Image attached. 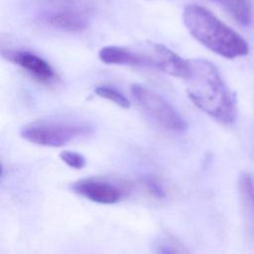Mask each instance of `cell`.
Segmentation results:
<instances>
[{
	"mask_svg": "<svg viewBox=\"0 0 254 254\" xmlns=\"http://www.w3.org/2000/svg\"><path fill=\"white\" fill-rule=\"evenodd\" d=\"M189 98L214 120L230 124L236 117L235 99L217 67L203 59L188 60L184 78Z\"/></svg>",
	"mask_w": 254,
	"mask_h": 254,
	"instance_id": "cell-1",
	"label": "cell"
},
{
	"mask_svg": "<svg viewBox=\"0 0 254 254\" xmlns=\"http://www.w3.org/2000/svg\"><path fill=\"white\" fill-rule=\"evenodd\" d=\"M183 21L190 34L211 52L226 59L248 54L246 41L204 7L195 4L185 6Z\"/></svg>",
	"mask_w": 254,
	"mask_h": 254,
	"instance_id": "cell-2",
	"label": "cell"
},
{
	"mask_svg": "<svg viewBox=\"0 0 254 254\" xmlns=\"http://www.w3.org/2000/svg\"><path fill=\"white\" fill-rule=\"evenodd\" d=\"M130 91L139 108L157 126L172 133L186 132L187 121L161 94L140 83L132 84Z\"/></svg>",
	"mask_w": 254,
	"mask_h": 254,
	"instance_id": "cell-3",
	"label": "cell"
},
{
	"mask_svg": "<svg viewBox=\"0 0 254 254\" xmlns=\"http://www.w3.org/2000/svg\"><path fill=\"white\" fill-rule=\"evenodd\" d=\"M91 132L92 126L87 123L43 120L24 125L20 130V135L26 141L36 145L62 147Z\"/></svg>",
	"mask_w": 254,
	"mask_h": 254,
	"instance_id": "cell-4",
	"label": "cell"
},
{
	"mask_svg": "<svg viewBox=\"0 0 254 254\" xmlns=\"http://www.w3.org/2000/svg\"><path fill=\"white\" fill-rule=\"evenodd\" d=\"M71 190L76 194L100 204L119 202L127 192L126 188L102 178H84L73 182Z\"/></svg>",
	"mask_w": 254,
	"mask_h": 254,
	"instance_id": "cell-5",
	"label": "cell"
},
{
	"mask_svg": "<svg viewBox=\"0 0 254 254\" xmlns=\"http://www.w3.org/2000/svg\"><path fill=\"white\" fill-rule=\"evenodd\" d=\"M2 56L9 62L20 66L33 78L44 84L56 82L58 74L52 65L42 57L23 50L2 51Z\"/></svg>",
	"mask_w": 254,
	"mask_h": 254,
	"instance_id": "cell-6",
	"label": "cell"
},
{
	"mask_svg": "<svg viewBox=\"0 0 254 254\" xmlns=\"http://www.w3.org/2000/svg\"><path fill=\"white\" fill-rule=\"evenodd\" d=\"M41 21L52 28L65 32H81L87 27L86 17L74 10L51 11L43 14Z\"/></svg>",
	"mask_w": 254,
	"mask_h": 254,
	"instance_id": "cell-7",
	"label": "cell"
},
{
	"mask_svg": "<svg viewBox=\"0 0 254 254\" xmlns=\"http://www.w3.org/2000/svg\"><path fill=\"white\" fill-rule=\"evenodd\" d=\"M98 58L106 64L142 66V60L135 46H106L100 49Z\"/></svg>",
	"mask_w": 254,
	"mask_h": 254,
	"instance_id": "cell-8",
	"label": "cell"
},
{
	"mask_svg": "<svg viewBox=\"0 0 254 254\" xmlns=\"http://www.w3.org/2000/svg\"><path fill=\"white\" fill-rule=\"evenodd\" d=\"M219 4L238 24L248 26L252 20L249 0H213Z\"/></svg>",
	"mask_w": 254,
	"mask_h": 254,
	"instance_id": "cell-9",
	"label": "cell"
},
{
	"mask_svg": "<svg viewBox=\"0 0 254 254\" xmlns=\"http://www.w3.org/2000/svg\"><path fill=\"white\" fill-rule=\"evenodd\" d=\"M94 92L97 96L112 101L116 105L122 108H129L130 102L128 98L118 89L109 85H98L94 88Z\"/></svg>",
	"mask_w": 254,
	"mask_h": 254,
	"instance_id": "cell-10",
	"label": "cell"
},
{
	"mask_svg": "<svg viewBox=\"0 0 254 254\" xmlns=\"http://www.w3.org/2000/svg\"><path fill=\"white\" fill-rule=\"evenodd\" d=\"M238 185L245 204L254 213V178L250 174L243 173L239 178Z\"/></svg>",
	"mask_w": 254,
	"mask_h": 254,
	"instance_id": "cell-11",
	"label": "cell"
},
{
	"mask_svg": "<svg viewBox=\"0 0 254 254\" xmlns=\"http://www.w3.org/2000/svg\"><path fill=\"white\" fill-rule=\"evenodd\" d=\"M60 158L68 167L76 170L82 169L86 164L85 157L82 154L74 151L64 150L60 153Z\"/></svg>",
	"mask_w": 254,
	"mask_h": 254,
	"instance_id": "cell-12",
	"label": "cell"
},
{
	"mask_svg": "<svg viewBox=\"0 0 254 254\" xmlns=\"http://www.w3.org/2000/svg\"><path fill=\"white\" fill-rule=\"evenodd\" d=\"M143 183L146 187V190H148V192L155 196L156 198H164L166 195L165 190L162 186V184L155 178L153 177H146L143 180Z\"/></svg>",
	"mask_w": 254,
	"mask_h": 254,
	"instance_id": "cell-13",
	"label": "cell"
},
{
	"mask_svg": "<svg viewBox=\"0 0 254 254\" xmlns=\"http://www.w3.org/2000/svg\"><path fill=\"white\" fill-rule=\"evenodd\" d=\"M156 247H157V252H160V253L185 252V250L183 248H180V246H178L176 244V242H174L172 240H169V239L163 240Z\"/></svg>",
	"mask_w": 254,
	"mask_h": 254,
	"instance_id": "cell-14",
	"label": "cell"
},
{
	"mask_svg": "<svg viewBox=\"0 0 254 254\" xmlns=\"http://www.w3.org/2000/svg\"><path fill=\"white\" fill-rule=\"evenodd\" d=\"M50 2H56V3H67V2H71L73 0H47Z\"/></svg>",
	"mask_w": 254,
	"mask_h": 254,
	"instance_id": "cell-15",
	"label": "cell"
}]
</instances>
